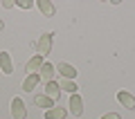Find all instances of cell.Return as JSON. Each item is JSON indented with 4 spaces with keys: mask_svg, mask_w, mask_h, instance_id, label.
Instances as JSON below:
<instances>
[{
    "mask_svg": "<svg viewBox=\"0 0 135 119\" xmlns=\"http://www.w3.org/2000/svg\"><path fill=\"white\" fill-rule=\"evenodd\" d=\"M36 7H38L41 11H43L45 18H54V14H56V9H54L52 2H47V0H36Z\"/></svg>",
    "mask_w": 135,
    "mask_h": 119,
    "instance_id": "obj_11",
    "label": "cell"
},
{
    "mask_svg": "<svg viewBox=\"0 0 135 119\" xmlns=\"http://www.w3.org/2000/svg\"><path fill=\"white\" fill-rule=\"evenodd\" d=\"M70 112L74 115V117H81L83 115V99L74 92V95H70Z\"/></svg>",
    "mask_w": 135,
    "mask_h": 119,
    "instance_id": "obj_3",
    "label": "cell"
},
{
    "mask_svg": "<svg viewBox=\"0 0 135 119\" xmlns=\"http://www.w3.org/2000/svg\"><path fill=\"white\" fill-rule=\"evenodd\" d=\"M2 7H5V9H11V7H16V2H11V0H2Z\"/></svg>",
    "mask_w": 135,
    "mask_h": 119,
    "instance_id": "obj_17",
    "label": "cell"
},
{
    "mask_svg": "<svg viewBox=\"0 0 135 119\" xmlns=\"http://www.w3.org/2000/svg\"><path fill=\"white\" fill-rule=\"evenodd\" d=\"M16 5H18L20 9H32L34 2H32V0H16Z\"/></svg>",
    "mask_w": 135,
    "mask_h": 119,
    "instance_id": "obj_15",
    "label": "cell"
},
{
    "mask_svg": "<svg viewBox=\"0 0 135 119\" xmlns=\"http://www.w3.org/2000/svg\"><path fill=\"white\" fill-rule=\"evenodd\" d=\"M0 72L2 74H11L14 72V63H11L9 52H0Z\"/></svg>",
    "mask_w": 135,
    "mask_h": 119,
    "instance_id": "obj_8",
    "label": "cell"
},
{
    "mask_svg": "<svg viewBox=\"0 0 135 119\" xmlns=\"http://www.w3.org/2000/svg\"><path fill=\"white\" fill-rule=\"evenodd\" d=\"M54 74H56V72H54V65H52V63H43L41 70H38V76L43 79L45 83H47V81H54Z\"/></svg>",
    "mask_w": 135,
    "mask_h": 119,
    "instance_id": "obj_10",
    "label": "cell"
},
{
    "mask_svg": "<svg viewBox=\"0 0 135 119\" xmlns=\"http://www.w3.org/2000/svg\"><path fill=\"white\" fill-rule=\"evenodd\" d=\"M56 72L63 76V79H72V81H74V76H77V67L70 65V63H59V65H56Z\"/></svg>",
    "mask_w": 135,
    "mask_h": 119,
    "instance_id": "obj_6",
    "label": "cell"
},
{
    "mask_svg": "<svg viewBox=\"0 0 135 119\" xmlns=\"http://www.w3.org/2000/svg\"><path fill=\"white\" fill-rule=\"evenodd\" d=\"M11 115H14V119H25L27 117V108H25V101L20 97L11 99Z\"/></svg>",
    "mask_w": 135,
    "mask_h": 119,
    "instance_id": "obj_2",
    "label": "cell"
},
{
    "mask_svg": "<svg viewBox=\"0 0 135 119\" xmlns=\"http://www.w3.org/2000/svg\"><path fill=\"white\" fill-rule=\"evenodd\" d=\"M34 103L38 106V108H45V110L54 108V101L50 99V97H45V95H36V97H34Z\"/></svg>",
    "mask_w": 135,
    "mask_h": 119,
    "instance_id": "obj_14",
    "label": "cell"
},
{
    "mask_svg": "<svg viewBox=\"0 0 135 119\" xmlns=\"http://www.w3.org/2000/svg\"><path fill=\"white\" fill-rule=\"evenodd\" d=\"M56 83H59V88H61V92L65 90V92H70V95H74V92L79 90L77 83H74L72 79H61V81H56Z\"/></svg>",
    "mask_w": 135,
    "mask_h": 119,
    "instance_id": "obj_13",
    "label": "cell"
},
{
    "mask_svg": "<svg viewBox=\"0 0 135 119\" xmlns=\"http://www.w3.org/2000/svg\"><path fill=\"white\" fill-rule=\"evenodd\" d=\"M101 119H122V117H119V115H117V112H108V115H104V117H101Z\"/></svg>",
    "mask_w": 135,
    "mask_h": 119,
    "instance_id": "obj_16",
    "label": "cell"
},
{
    "mask_svg": "<svg viewBox=\"0 0 135 119\" xmlns=\"http://www.w3.org/2000/svg\"><path fill=\"white\" fill-rule=\"evenodd\" d=\"M65 117H68L65 108H50V110H45V119H65Z\"/></svg>",
    "mask_w": 135,
    "mask_h": 119,
    "instance_id": "obj_12",
    "label": "cell"
},
{
    "mask_svg": "<svg viewBox=\"0 0 135 119\" xmlns=\"http://www.w3.org/2000/svg\"><path fill=\"white\" fill-rule=\"evenodd\" d=\"M38 83H41V76H38V72H36V74H27V79L23 81V90H25V92H34Z\"/></svg>",
    "mask_w": 135,
    "mask_h": 119,
    "instance_id": "obj_9",
    "label": "cell"
},
{
    "mask_svg": "<svg viewBox=\"0 0 135 119\" xmlns=\"http://www.w3.org/2000/svg\"><path fill=\"white\" fill-rule=\"evenodd\" d=\"M43 56H38V54H34L32 58H29L27 61V65H25V72H27V74H36V72L41 70V65H43Z\"/></svg>",
    "mask_w": 135,
    "mask_h": 119,
    "instance_id": "obj_5",
    "label": "cell"
},
{
    "mask_svg": "<svg viewBox=\"0 0 135 119\" xmlns=\"http://www.w3.org/2000/svg\"><path fill=\"white\" fill-rule=\"evenodd\" d=\"M2 29H5V20L0 18V32H2Z\"/></svg>",
    "mask_w": 135,
    "mask_h": 119,
    "instance_id": "obj_18",
    "label": "cell"
},
{
    "mask_svg": "<svg viewBox=\"0 0 135 119\" xmlns=\"http://www.w3.org/2000/svg\"><path fill=\"white\" fill-rule=\"evenodd\" d=\"M117 101H119L126 110H133V108H135V97L131 95V92H126V90H119V92H117Z\"/></svg>",
    "mask_w": 135,
    "mask_h": 119,
    "instance_id": "obj_4",
    "label": "cell"
},
{
    "mask_svg": "<svg viewBox=\"0 0 135 119\" xmlns=\"http://www.w3.org/2000/svg\"><path fill=\"white\" fill-rule=\"evenodd\" d=\"M45 97H50L54 103L59 101V97H61V88H59L56 81H47V83H45Z\"/></svg>",
    "mask_w": 135,
    "mask_h": 119,
    "instance_id": "obj_7",
    "label": "cell"
},
{
    "mask_svg": "<svg viewBox=\"0 0 135 119\" xmlns=\"http://www.w3.org/2000/svg\"><path fill=\"white\" fill-rule=\"evenodd\" d=\"M52 45H54V34L52 32H45L43 36L38 38V43H36V54H38V56L50 54V52H52Z\"/></svg>",
    "mask_w": 135,
    "mask_h": 119,
    "instance_id": "obj_1",
    "label": "cell"
}]
</instances>
